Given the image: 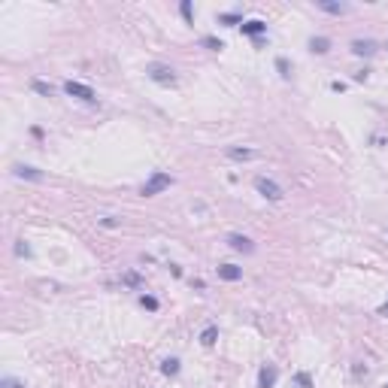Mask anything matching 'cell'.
<instances>
[{"mask_svg": "<svg viewBox=\"0 0 388 388\" xmlns=\"http://www.w3.org/2000/svg\"><path fill=\"white\" fill-rule=\"evenodd\" d=\"M170 185H173V176H170V173H161V170H155V173L146 179V185L140 188V194H143V197H155V194L167 191Z\"/></svg>", "mask_w": 388, "mask_h": 388, "instance_id": "1", "label": "cell"}, {"mask_svg": "<svg viewBox=\"0 0 388 388\" xmlns=\"http://www.w3.org/2000/svg\"><path fill=\"white\" fill-rule=\"evenodd\" d=\"M255 191H258L261 197H267V200H282V197H285L282 185L273 182V179H267V176H258V179H255Z\"/></svg>", "mask_w": 388, "mask_h": 388, "instance_id": "2", "label": "cell"}, {"mask_svg": "<svg viewBox=\"0 0 388 388\" xmlns=\"http://www.w3.org/2000/svg\"><path fill=\"white\" fill-rule=\"evenodd\" d=\"M64 94H70V97H76V100H85V103H94V100H97V94H94L91 85H82V82H73V79L64 82Z\"/></svg>", "mask_w": 388, "mask_h": 388, "instance_id": "3", "label": "cell"}, {"mask_svg": "<svg viewBox=\"0 0 388 388\" xmlns=\"http://www.w3.org/2000/svg\"><path fill=\"white\" fill-rule=\"evenodd\" d=\"M149 79L158 82V85H173V82H176V73H173V67H167V64H152V67H149Z\"/></svg>", "mask_w": 388, "mask_h": 388, "instance_id": "4", "label": "cell"}, {"mask_svg": "<svg viewBox=\"0 0 388 388\" xmlns=\"http://www.w3.org/2000/svg\"><path fill=\"white\" fill-rule=\"evenodd\" d=\"M228 246L234 252H243V255H252L255 252V243L249 237H243V234H228Z\"/></svg>", "mask_w": 388, "mask_h": 388, "instance_id": "5", "label": "cell"}, {"mask_svg": "<svg viewBox=\"0 0 388 388\" xmlns=\"http://www.w3.org/2000/svg\"><path fill=\"white\" fill-rule=\"evenodd\" d=\"M276 379H279L276 364H264V367L258 370V388H273L276 385Z\"/></svg>", "mask_w": 388, "mask_h": 388, "instance_id": "6", "label": "cell"}, {"mask_svg": "<svg viewBox=\"0 0 388 388\" xmlns=\"http://www.w3.org/2000/svg\"><path fill=\"white\" fill-rule=\"evenodd\" d=\"M243 33L252 36V39H261V33H267V21H261V18H249V21H243Z\"/></svg>", "mask_w": 388, "mask_h": 388, "instance_id": "7", "label": "cell"}, {"mask_svg": "<svg viewBox=\"0 0 388 388\" xmlns=\"http://www.w3.org/2000/svg\"><path fill=\"white\" fill-rule=\"evenodd\" d=\"M12 173H15L18 179H30V182H42V179H46V176H42V170L27 167V164H15V167H12Z\"/></svg>", "mask_w": 388, "mask_h": 388, "instance_id": "8", "label": "cell"}, {"mask_svg": "<svg viewBox=\"0 0 388 388\" xmlns=\"http://www.w3.org/2000/svg\"><path fill=\"white\" fill-rule=\"evenodd\" d=\"M352 55L370 58V55H376V42L373 39H352Z\"/></svg>", "mask_w": 388, "mask_h": 388, "instance_id": "9", "label": "cell"}, {"mask_svg": "<svg viewBox=\"0 0 388 388\" xmlns=\"http://www.w3.org/2000/svg\"><path fill=\"white\" fill-rule=\"evenodd\" d=\"M219 279H225V282H237V279H243V270H240L237 264H219Z\"/></svg>", "mask_w": 388, "mask_h": 388, "instance_id": "10", "label": "cell"}, {"mask_svg": "<svg viewBox=\"0 0 388 388\" xmlns=\"http://www.w3.org/2000/svg\"><path fill=\"white\" fill-rule=\"evenodd\" d=\"M316 6L328 15H346V6L343 3H334V0H316Z\"/></svg>", "mask_w": 388, "mask_h": 388, "instance_id": "11", "label": "cell"}, {"mask_svg": "<svg viewBox=\"0 0 388 388\" xmlns=\"http://www.w3.org/2000/svg\"><path fill=\"white\" fill-rule=\"evenodd\" d=\"M228 158H231V161H252V158H258V152H255V149H240V146H234V149H228Z\"/></svg>", "mask_w": 388, "mask_h": 388, "instance_id": "12", "label": "cell"}, {"mask_svg": "<svg viewBox=\"0 0 388 388\" xmlns=\"http://www.w3.org/2000/svg\"><path fill=\"white\" fill-rule=\"evenodd\" d=\"M328 49H331V39H328V36H313V39H310V52L325 55Z\"/></svg>", "mask_w": 388, "mask_h": 388, "instance_id": "13", "label": "cell"}, {"mask_svg": "<svg viewBox=\"0 0 388 388\" xmlns=\"http://www.w3.org/2000/svg\"><path fill=\"white\" fill-rule=\"evenodd\" d=\"M30 88H33L36 94H42V97H52V94H55L52 82H42V79H33V82H30Z\"/></svg>", "mask_w": 388, "mask_h": 388, "instance_id": "14", "label": "cell"}, {"mask_svg": "<svg viewBox=\"0 0 388 388\" xmlns=\"http://www.w3.org/2000/svg\"><path fill=\"white\" fill-rule=\"evenodd\" d=\"M215 340H219V328H215V325L203 328V334H200V343H203V346H212Z\"/></svg>", "mask_w": 388, "mask_h": 388, "instance_id": "15", "label": "cell"}, {"mask_svg": "<svg viewBox=\"0 0 388 388\" xmlns=\"http://www.w3.org/2000/svg\"><path fill=\"white\" fill-rule=\"evenodd\" d=\"M219 24H225V27H234V24H243V18H240L237 12H222V15H219Z\"/></svg>", "mask_w": 388, "mask_h": 388, "instance_id": "16", "label": "cell"}, {"mask_svg": "<svg viewBox=\"0 0 388 388\" xmlns=\"http://www.w3.org/2000/svg\"><path fill=\"white\" fill-rule=\"evenodd\" d=\"M140 307H146L149 313H158V310H161L158 297H152V294H140Z\"/></svg>", "mask_w": 388, "mask_h": 388, "instance_id": "17", "label": "cell"}, {"mask_svg": "<svg viewBox=\"0 0 388 388\" xmlns=\"http://www.w3.org/2000/svg\"><path fill=\"white\" fill-rule=\"evenodd\" d=\"M161 373H164V376H176V373H179V358H167V361L161 364Z\"/></svg>", "mask_w": 388, "mask_h": 388, "instance_id": "18", "label": "cell"}, {"mask_svg": "<svg viewBox=\"0 0 388 388\" xmlns=\"http://www.w3.org/2000/svg\"><path fill=\"white\" fill-rule=\"evenodd\" d=\"M179 12H182V18H185L188 24H194V9H191V0H182V3H179Z\"/></svg>", "mask_w": 388, "mask_h": 388, "instance_id": "19", "label": "cell"}, {"mask_svg": "<svg viewBox=\"0 0 388 388\" xmlns=\"http://www.w3.org/2000/svg\"><path fill=\"white\" fill-rule=\"evenodd\" d=\"M200 42H203L209 52H222V49H225V42H222V39H215V36H203Z\"/></svg>", "mask_w": 388, "mask_h": 388, "instance_id": "20", "label": "cell"}, {"mask_svg": "<svg viewBox=\"0 0 388 388\" xmlns=\"http://www.w3.org/2000/svg\"><path fill=\"white\" fill-rule=\"evenodd\" d=\"M121 282H124V285H131V288H140V285H143L140 273H134V270H131V273H124V276H121Z\"/></svg>", "mask_w": 388, "mask_h": 388, "instance_id": "21", "label": "cell"}, {"mask_svg": "<svg viewBox=\"0 0 388 388\" xmlns=\"http://www.w3.org/2000/svg\"><path fill=\"white\" fill-rule=\"evenodd\" d=\"M276 70H279V76H282V79H288V76H291V67H288V61H285V58H276Z\"/></svg>", "mask_w": 388, "mask_h": 388, "instance_id": "22", "label": "cell"}, {"mask_svg": "<svg viewBox=\"0 0 388 388\" xmlns=\"http://www.w3.org/2000/svg\"><path fill=\"white\" fill-rule=\"evenodd\" d=\"M15 255H18V258H30V246H27L24 240H18V243H15Z\"/></svg>", "mask_w": 388, "mask_h": 388, "instance_id": "23", "label": "cell"}, {"mask_svg": "<svg viewBox=\"0 0 388 388\" xmlns=\"http://www.w3.org/2000/svg\"><path fill=\"white\" fill-rule=\"evenodd\" d=\"M0 388H24V382H18V379H12V376H3V379H0Z\"/></svg>", "mask_w": 388, "mask_h": 388, "instance_id": "24", "label": "cell"}, {"mask_svg": "<svg viewBox=\"0 0 388 388\" xmlns=\"http://www.w3.org/2000/svg\"><path fill=\"white\" fill-rule=\"evenodd\" d=\"M294 382H297L300 388H313V379H310V373H297V376H294Z\"/></svg>", "mask_w": 388, "mask_h": 388, "instance_id": "25", "label": "cell"}, {"mask_svg": "<svg viewBox=\"0 0 388 388\" xmlns=\"http://www.w3.org/2000/svg\"><path fill=\"white\" fill-rule=\"evenodd\" d=\"M331 91H340V94H343V91H346V82H340V79L331 82Z\"/></svg>", "mask_w": 388, "mask_h": 388, "instance_id": "26", "label": "cell"}, {"mask_svg": "<svg viewBox=\"0 0 388 388\" xmlns=\"http://www.w3.org/2000/svg\"><path fill=\"white\" fill-rule=\"evenodd\" d=\"M379 316H385V319H388V300L382 304V307H379Z\"/></svg>", "mask_w": 388, "mask_h": 388, "instance_id": "27", "label": "cell"}, {"mask_svg": "<svg viewBox=\"0 0 388 388\" xmlns=\"http://www.w3.org/2000/svg\"><path fill=\"white\" fill-rule=\"evenodd\" d=\"M385 49H388V46H385Z\"/></svg>", "mask_w": 388, "mask_h": 388, "instance_id": "28", "label": "cell"}, {"mask_svg": "<svg viewBox=\"0 0 388 388\" xmlns=\"http://www.w3.org/2000/svg\"><path fill=\"white\" fill-rule=\"evenodd\" d=\"M385 388H388V385H385Z\"/></svg>", "mask_w": 388, "mask_h": 388, "instance_id": "29", "label": "cell"}]
</instances>
